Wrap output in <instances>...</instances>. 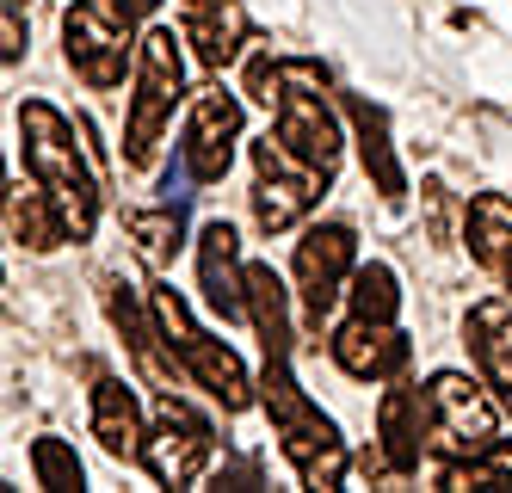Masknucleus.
Masks as SVG:
<instances>
[{
  "mask_svg": "<svg viewBox=\"0 0 512 493\" xmlns=\"http://www.w3.org/2000/svg\"><path fill=\"white\" fill-rule=\"evenodd\" d=\"M19 142H25V173L38 179L50 192V204L62 210L68 241H87L93 216H99V185H93V167L75 148V124H68L56 105L25 99L19 105Z\"/></svg>",
  "mask_w": 512,
  "mask_h": 493,
  "instance_id": "1",
  "label": "nucleus"
},
{
  "mask_svg": "<svg viewBox=\"0 0 512 493\" xmlns=\"http://www.w3.org/2000/svg\"><path fill=\"white\" fill-rule=\"evenodd\" d=\"M260 401L272 413V432H278V450L290 457V469H297L303 487L327 493L346 481V438L340 426L327 420V413L297 389V376H290V358H266V376H260Z\"/></svg>",
  "mask_w": 512,
  "mask_h": 493,
  "instance_id": "2",
  "label": "nucleus"
},
{
  "mask_svg": "<svg viewBox=\"0 0 512 493\" xmlns=\"http://www.w3.org/2000/svg\"><path fill=\"white\" fill-rule=\"evenodd\" d=\"M186 99V62H179V37L155 25L142 37V62H136V105H130V130H124V161L149 167L161 130L173 124V105Z\"/></svg>",
  "mask_w": 512,
  "mask_h": 493,
  "instance_id": "3",
  "label": "nucleus"
},
{
  "mask_svg": "<svg viewBox=\"0 0 512 493\" xmlns=\"http://www.w3.org/2000/svg\"><path fill=\"white\" fill-rule=\"evenodd\" d=\"M149 309H155V321H161V333H167V352L186 364V376H198V383L223 401L229 413H241V407L253 401L247 364L223 346V339H210V333L186 315V302L173 296V284H155V290H149Z\"/></svg>",
  "mask_w": 512,
  "mask_h": 493,
  "instance_id": "4",
  "label": "nucleus"
},
{
  "mask_svg": "<svg viewBox=\"0 0 512 493\" xmlns=\"http://www.w3.org/2000/svg\"><path fill=\"white\" fill-rule=\"evenodd\" d=\"M130 7L124 0H68L62 13V37H68V68L81 74L87 87L112 93L124 81L130 62Z\"/></svg>",
  "mask_w": 512,
  "mask_h": 493,
  "instance_id": "5",
  "label": "nucleus"
},
{
  "mask_svg": "<svg viewBox=\"0 0 512 493\" xmlns=\"http://www.w3.org/2000/svg\"><path fill=\"white\" fill-rule=\"evenodd\" d=\"M216 457V426L192 401H179V389H161L155 401V426H149V444H142V463L161 487H192Z\"/></svg>",
  "mask_w": 512,
  "mask_h": 493,
  "instance_id": "6",
  "label": "nucleus"
},
{
  "mask_svg": "<svg viewBox=\"0 0 512 493\" xmlns=\"http://www.w3.org/2000/svg\"><path fill=\"white\" fill-rule=\"evenodd\" d=\"M278 142L297 161L334 173L340 167V124L321 99V62H284V99H278Z\"/></svg>",
  "mask_w": 512,
  "mask_h": 493,
  "instance_id": "7",
  "label": "nucleus"
},
{
  "mask_svg": "<svg viewBox=\"0 0 512 493\" xmlns=\"http://www.w3.org/2000/svg\"><path fill=\"white\" fill-rule=\"evenodd\" d=\"M253 161H260V185H253V222H260L266 235H284L290 222H297V216L315 204L321 185L334 179V173H321V167L297 161L278 136L253 142Z\"/></svg>",
  "mask_w": 512,
  "mask_h": 493,
  "instance_id": "8",
  "label": "nucleus"
},
{
  "mask_svg": "<svg viewBox=\"0 0 512 493\" xmlns=\"http://www.w3.org/2000/svg\"><path fill=\"white\" fill-rule=\"evenodd\" d=\"M426 407H432V450H445L451 463L494 444V401L463 370H438L426 383Z\"/></svg>",
  "mask_w": 512,
  "mask_h": 493,
  "instance_id": "9",
  "label": "nucleus"
},
{
  "mask_svg": "<svg viewBox=\"0 0 512 493\" xmlns=\"http://www.w3.org/2000/svg\"><path fill=\"white\" fill-rule=\"evenodd\" d=\"M352 253H358V241H352L346 222H315L297 241V290H303V309H309L315 327L334 315V296L352 272Z\"/></svg>",
  "mask_w": 512,
  "mask_h": 493,
  "instance_id": "10",
  "label": "nucleus"
},
{
  "mask_svg": "<svg viewBox=\"0 0 512 493\" xmlns=\"http://www.w3.org/2000/svg\"><path fill=\"white\" fill-rule=\"evenodd\" d=\"M235 136H241V99L223 87H204L192 99V124H186V161L198 173V185L223 179L235 161Z\"/></svg>",
  "mask_w": 512,
  "mask_h": 493,
  "instance_id": "11",
  "label": "nucleus"
},
{
  "mask_svg": "<svg viewBox=\"0 0 512 493\" xmlns=\"http://www.w3.org/2000/svg\"><path fill=\"white\" fill-rule=\"evenodd\" d=\"M377 432H383V475H408L432 450V407L426 389H389L377 407Z\"/></svg>",
  "mask_w": 512,
  "mask_h": 493,
  "instance_id": "12",
  "label": "nucleus"
},
{
  "mask_svg": "<svg viewBox=\"0 0 512 493\" xmlns=\"http://www.w3.org/2000/svg\"><path fill=\"white\" fill-rule=\"evenodd\" d=\"M414 358V346L395 333V321H352L334 333V364L358 383H383V376H401Z\"/></svg>",
  "mask_w": 512,
  "mask_h": 493,
  "instance_id": "13",
  "label": "nucleus"
},
{
  "mask_svg": "<svg viewBox=\"0 0 512 493\" xmlns=\"http://www.w3.org/2000/svg\"><path fill=\"white\" fill-rule=\"evenodd\" d=\"M179 31L204 68H229L247 50V7L241 0H179Z\"/></svg>",
  "mask_w": 512,
  "mask_h": 493,
  "instance_id": "14",
  "label": "nucleus"
},
{
  "mask_svg": "<svg viewBox=\"0 0 512 493\" xmlns=\"http://www.w3.org/2000/svg\"><path fill=\"white\" fill-rule=\"evenodd\" d=\"M198 284H204V302L223 321L247 315V272H241V241H235L229 222H210L198 235Z\"/></svg>",
  "mask_w": 512,
  "mask_h": 493,
  "instance_id": "15",
  "label": "nucleus"
},
{
  "mask_svg": "<svg viewBox=\"0 0 512 493\" xmlns=\"http://www.w3.org/2000/svg\"><path fill=\"white\" fill-rule=\"evenodd\" d=\"M105 315H112V321H118V333L130 339V352H136V370L149 376L155 389H179V376H186V364L161 352V346H167V333H161V321L149 327V315H155V309L142 315V309H136V296H130L124 284H105Z\"/></svg>",
  "mask_w": 512,
  "mask_h": 493,
  "instance_id": "16",
  "label": "nucleus"
},
{
  "mask_svg": "<svg viewBox=\"0 0 512 493\" xmlns=\"http://www.w3.org/2000/svg\"><path fill=\"white\" fill-rule=\"evenodd\" d=\"M463 333H469V358L482 364L488 389L512 407V302H500V296L475 302L469 321H463Z\"/></svg>",
  "mask_w": 512,
  "mask_h": 493,
  "instance_id": "17",
  "label": "nucleus"
},
{
  "mask_svg": "<svg viewBox=\"0 0 512 493\" xmlns=\"http://www.w3.org/2000/svg\"><path fill=\"white\" fill-rule=\"evenodd\" d=\"M93 438L105 444V457H142V444H149V432H142V407L136 395L118 383V376H99V389H93Z\"/></svg>",
  "mask_w": 512,
  "mask_h": 493,
  "instance_id": "18",
  "label": "nucleus"
},
{
  "mask_svg": "<svg viewBox=\"0 0 512 493\" xmlns=\"http://www.w3.org/2000/svg\"><path fill=\"white\" fill-rule=\"evenodd\" d=\"M352 111V124H358V148H364V173L377 179V192L389 204H401V192H408V179H401V161H395V148H389V118H383V105H371L364 93L346 99Z\"/></svg>",
  "mask_w": 512,
  "mask_h": 493,
  "instance_id": "19",
  "label": "nucleus"
},
{
  "mask_svg": "<svg viewBox=\"0 0 512 493\" xmlns=\"http://www.w3.org/2000/svg\"><path fill=\"white\" fill-rule=\"evenodd\" d=\"M7 235L19 247H31V253H50L56 241H68L62 210L50 204V192H44L38 179H31V192H25V185H13V192H7Z\"/></svg>",
  "mask_w": 512,
  "mask_h": 493,
  "instance_id": "20",
  "label": "nucleus"
},
{
  "mask_svg": "<svg viewBox=\"0 0 512 493\" xmlns=\"http://www.w3.org/2000/svg\"><path fill=\"white\" fill-rule=\"evenodd\" d=\"M247 309L266 339V358H290V302H284V278L272 265H247Z\"/></svg>",
  "mask_w": 512,
  "mask_h": 493,
  "instance_id": "21",
  "label": "nucleus"
},
{
  "mask_svg": "<svg viewBox=\"0 0 512 493\" xmlns=\"http://www.w3.org/2000/svg\"><path fill=\"white\" fill-rule=\"evenodd\" d=\"M469 253L488 265V272H506L512 259V204L500 192H482L469 204Z\"/></svg>",
  "mask_w": 512,
  "mask_h": 493,
  "instance_id": "22",
  "label": "nucleus"
},
{
  "mask_svg": "<svg viewBox=\"0 0 512 493\" xmlns=\"http://www.w3.org/2000/svg\"><path fill=\"white\" fill-rule=\"evenodd\" d=\"M124 229L136 235V247L149 253V259H173L179 247H186V204H167L161 198V210H130Z\"/></svg>",
  "mask_w": 512,
  "mask_h": 493,
  "instance_id": "23",
  "label": "nucleus"
},
{
  "mask_svg": "<svg viewBox=\"0 0 512 493\" xmlns=\"http://www.w3.org/2000/svg\"><path fill=\"white\" fill-rule=\"evenodd\" d=\"M346 296H352V321H395L401 315V290H395V272H389L383 259L358 265Z\"/></svg>",
  "mask_w": 512,
  "mask_h": 493,
  "instance_id": "24",
  "label": "nucleus"
},
{
  "mask_svg": "<svg viewBox=\"0 0 512 493\" xmlns=\"http://www.w3.org/2000/svg\"><path fill=\"white\" fill-rule=\"evenodd\" d=\"M445 487H457V493H469V487H512V444H488V450H475V457H457V463H445V475H438Z\"/></svg>",
  "mask_w": 512,
  "mask_h": 493,
  "instance_id": "25",
  "label": "nucleus"
},
{
  "mask_svg": "<svg viewBox=\"0 0 512 493\" xmlns=\"http://www.w3.org/2000/svg\"><path fill=\"white\" fill-rule=\"evenodd\" d=\"M31 475H38V487H56V493H75L87 481L81 475V457L62 438H38V444H31Z\"/></svg>",
  "mask_w": 512,
  "mask_h": 493,
  "instance_id": "26",
  "label": "nucleus"
},
{
  "mask_svg": "<svg viewBox=\"0 0 512 493\" xmlns=\"http://www.w3.org/2000/svg\"><path fill=\"white\" fill-rule=\"evenodd\" d=\"M247 93L260 99L266 111H278V99H284V62H272V56H253V62H247Z\"/></svg>",
  "mask_w": 512,
  "mask_h": 493,
  "instance_id": "27",
  "label": "nucleus"
},
{
  "mask_svg": "<svg viewBox=\"0 0 512 493\" xmlns=\"http://www.w3.org/2000/svg\"><path fill=\"white\" fill-rule=\"evenodd\" d=\"M0 31H7V44H0V56H7V62H19V56H25V31H19V0H7V7H0Z\"/></svg>",
  "mask_w": 512,
  "mask_h": 493,
  "instance_id": "28",
  "label": "nucleus"
},
{
  "mask_svg": "<svg viewBox=\"0 0 512 493\" xmlns=\"http://www.w3.org/2000/svg\"><path fill=\"white\" fill-rule=\"evenodd\" d=\"M124 7H130V13H136V19H149V13H155V7H161V0H124Z\"/></svg>",
  "mask_w": 512,
  "mask_h": 493,
  "instance_id": "29",
  "label": "nucleus"
},
{
  "mask_svg": "<svg viewBox=\"0 0 512 493\" xmlns=\"http://www.w3.org/2000/svg\"><path fill=\"white\" fill-rule=\"evenodd\" d=\"M506 284H512V259H506Z\"/></svg>",
  "mask_w": 512,
  "mask_h": 493,
  "instance_id": "30",
  "label": "nucleus"
}]
</instances>
